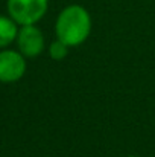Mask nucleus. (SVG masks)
<instances>
[{
	"mask_svg": "<svg viewBox=\"0 0 155 157\" xmlns=\"http://www.w3.org/2000/svg\"><path fill=\"white\" fill-rule=\"evenodd\" d=\"M17 44L23 56L35 58L44 51V35L35 25H26L18 31Z\"/></svg>",
	"mask_w": 155,
	"mask_h": 157,
	"instance_id": "3",
	"label": "nucleus"
},
{
	"mask_svg": "<svg viewBox=\"0 0 155 157\" xmlns=\"http://www.w3.org/2000/svg\"><path fill=\"white\" fill-rule=\"evenodd\" d=\"M68 48H70V46H67V44L62 43L61 40H56V41H53L50 44L49 53H50V56L55 59V61H61V59H64V58L67 56Z\"/></svg>",
	"mask_w": 155,
	"mask_h": 157,
	"instance_id": "6",
	"label": "nucleus"
},
{
	"mask_svg": "<svg viewBox=\"0 0 155 157\" xmlns=\"http://www.w3.org/2000/svg\"><path fill=\"white\" fill-rule=\"evenodd\" d=\"M26 72L24 56L15 51H2L0 52V81L2 82H15Z\"/></svg>",
	"mask_w": 155,
	"mask_h": 157,
	"instance_id": "4",
	"label": "nucleus"
},
{
	"mask_svg": "<svg viewBox=\"0 0 155 157\" xmlns=\"http://www.w3.org/2000/svg\"><path fill=\"white\" fill-rule=\"evenodd\" d=\"M17 35H18L17 23L9 17L0 15V49L11 44L17 38Z\"/></svg>",
	"mask_w": 155,
	"mask_h": 157,
	"instance_id": "5",
	"label": "nucleus"
},
{
	"mask_svg": "<svg viewBox=\"0 0 155 157\" xmlns=\"http://www.w3.org/2000/svg\"><path fill=\"white\" fill-rule=\"evenodd\" d=\"M55 32L58 40L70 48L82 44L91 32V17L88 11L81 5L64 8L56 18Z\"/></svg>",
	"mask_w": 155,
	"mask_h": 157,
	"instance_id": "1",
	"label": "nucleus"
},
{
	"mask_svg": "<svg viewBox=\"0 0 155 157\" xmlns=\"http://www.w3.org/2000/svg\"><path fill=\"white\" fill-rule=\"evenodd\" d=\"M128 157H137V156H128Z\"/></svg>",
	"mask_w": 155,
	"mask_h": 157,
	"instance_id": "7",
	"label": "nucleus"
},
{
	"mask_svg": "<svg viewBox=\"0 0 155 157\" xmlns=\"http://www.w3.org/2000/svg\"><path fill=\"white\" fill-rule=\"evenodd\" d=\"M49 0H8L11 18L21 26L35 25L47 12Z\"/></svg>",
	"mask_w": 155,
	"mask_h": 157,
	"instance_id": "2",
	"label": "nucleus"
}]
</instances>
